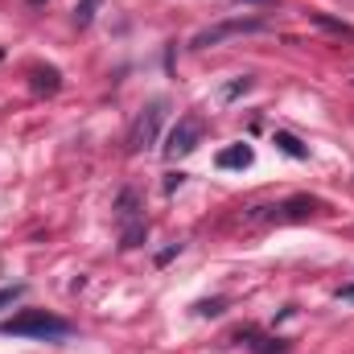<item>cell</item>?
<instances>
[{"instance_id":"1","label":"cell","mask_w":354,"mask_h":354,"mask_svg":"<svg viewBox=\"0 0 354 354\" xmlns=\"http://www.w3.org/2000/svg\"><path fill=\"white\" fill-rule=\"evenodd\" d=\"M0 334H12V338H66L71 334V322L46 313V309H21L17 317H8L0 326Z\"/></svg>"},{"instance_id":"2","label":"cell","mask_w":354,"mask_h":354,"mask_svg":"<svg viewBox=\"0 0 354 354\" xmlns=\"http://www.w3.org/2000/svg\"><path fill=\"white\" fill-rule=\"evenodd\" d=\"M268 25L260 17H231V21H218V25H206L189 37V50H210V46H223L227 37H243V33H264Z\"/></svg>"},{"instance_id":"3","label":"cell","mask_w":354,"mask_h":354,"mask_svg":"<svg viewBox=\"0 0 354 354\" xmlns=\"http://www.w3.org/2000/svg\"><path fill=\"white\" fill-rule=\"evenodd\" d=\"M161 120H165V103L153 99L128 128V153H149L157 145V132H161Z\"/></svg>"},{"instance_id":"4","label":"cell","mask_w":354,"mask_h":354,"mask_svg":"<svg viewBox=\"0 0 354 354\" xmlns=\"http://www.w3.org/2000/svg\"><path fill=\"white\" fill-rule=\"evenodd\" d=\"M202 132H206L202 115H181V120L174 124V132H169V140H165V157H169V161L189 157V153L202 145Z\"/></svg>"},{"instance_id":"5","label":"cell","mask_w":354,"mask_h":354,"mask_svg":"<svg viewBox=\"0 0 354 354\" xmlns=\"http://www.w3.org/2000/svg\"><path fill=\"white\" fill-rule=\"evenodd\" d=\"M252 161H256L252 145H231V149H223V153L214 157V165H218V169H248Z\"/></svg>"},{"instance_id":"6","label":"cell","mask_w":354,"mask_h":354,"mask_svg":"<svg viewBox=\"0 0 354 354\" xmlns=\"http://www.w3.org/2000/svg\"><path fill=\"white\" fill-rule=\"evenodd\" d=\"M115 218H120V227L145 218V214H140V194H136V189H120V198H115Z\"/></svg>"},{"instance_id":"7","label":"cell","mask_w":354,"mask_h":354,"mask_svg":"<svg viewBox=\"0 0 354 354\" xmlns=\"http://www.w3.org/2000/svg\"><path fill=\"white\" fill-rule=\"evenodd\" d=\"M272 145H276L284 157H292V161H309V145H305V140H297V136H292V132H284V128H280V132H272Z\"/></svg>"},{"instance_id":"8","label":"cell","mask_w":354,"mask_h":354,"mask_svg":"<svg viewBox=\"0 0 354 354\" xmlns=\"http://www.w3.org/2000/svg\"><path fill=\"white\" fill-rule=\"evenodd\" d=\"M309 21H313L317 29L334 33V37H346V41H354V25H351V21H338V17H330V12H309Z\"/></svg>"},{"instance_id":"9","label":"cell","mask_w":354,"mask_h":354,"mask_svg":"<svg viewBox=\"0 0 354 354\" xmlns=\"http://www.w3.org/2000/svg\"><path fill=\"white\" fill-rule=\"evenodd\" d=\"M29 87L37 91V95H54V91L62 87V75H58L54 66H46V71H33V75H29Z\"/></svg>"},{"instance_id":"10","label":"cell","mask_w":354,"mask_h":354,"mask_svg":"<svg viewBox=\"0 0 354 354\" xmlns=\"http://www.w3.org/2000/svg\"><path fill=\"white\" fill-rule=\"evenodd\" d=\"M145 239H149V223H145V218H140V223H128V227L120 231V248H124V252L140 248Z\"/></svg>"},{"instance_id":"11","label":"cell","mask_w":354,"mask_h":354,"mask_svg":"<svg viewBox=\"0 0 354 354\" xmlns=\"http://www.w3.org/2000/svg\"><path fill=\"white\" fill-rule=\"evenodd\" d=\"M292 346L284 338H272V334H256L252 338V354H288Z\"/></svg>"},{"instance_id":"12","label":"cell","mask_w":354,"mask_h":354,"mask_svg":"<svg viewBox=\"0 0 354 354\" xmlns=\"http://www.w3.org/2000/svg\"><path fill=\"white\" fill-rule=\"evenodd\" d=\"M99 4H103V0H79V4H75V25H79V29H87L91 21H95V8H99Z\"/></svg>"},{"instance_id":"13","label":"cell","mask_w":354,"mask_h":354,"mask_svg":"<svg viewBox=\"0 0 354 354\" xmlns=\"http://www.w3.org/2000/svg\"><path fill=\"white\" fill-rule=\"evenodd\" d=\"M252 83H256L252 75H239V79H235L231 87H223V103H231V99H239V95H248V91H252Z\"/></svg>"},{"instance_id":"14","label":"cell","mask_w":354,"mask_h":354,"mask_svg":"<svg viewBox=\"0 0 354 354\" xmlns=\"http://www.w3.org/2000/svg\"><path fill=\"white\" fill-rule=\"evenodd\" d=\"M194 309H198V313H202V317H218V313H223V309H227V301H223V297H214V301H198V305H194Z\"/></svg>"},{"instance_id":"15","label":"cell","mask_w":354,"mask_h":354,"mask_svg":"<svg viewBox=\"0 0 354 354\" xmlns=\"http://www.w3.org/2000/svg\"><path fill=\"white\" fill-rule=\"evenodd\" d=\"M21 292H25V284H8V288H0V309H4V305H12Z\"/></svg>"},{"instance_id":"16","label":"cell","mask_w":354,"mask_h":354,"mask_svg":"<svg viewBox=\"0 0 354 354\" xmlns=\"http://www.w3.org/2000/svg\"><path fill=\"white\" fill-rule=\"evenodd\" d=\"M181 181H185V174H165V194H174Z\"/></svg>"},{"instance_id":"17","label":"cell","mask_w":354,"mask_h":354,"mask_svg":"<svg viewBox=\"0 0 354 354\" xmlns=\"http://www.w3.org/2000/svg\"><path fill=\"white\" fill-rule=\"evenodd\" d=\"M354 301V284H346V288H338V305H351Z\"/></svg>"},{"instance_id":"18","label":"cell","mask_w":354,"mask_h":354,"mask_svg":"<svg viewBox=\"0 0 354 354\" xmlns=\"http://www.w3.org/2000/svg\"><path fill=\"white\" fill-rule=\"evenodd\" d=\"M177 252H181V243H174V248H169V252H161V256H157V264H169V260H174Z\"/></svg>"},{"instance_id":"19","label":"cell","mask_w":354,"mask_h":354,"mask_svg":"<svg viewBox=\"0 0 354 354\" xmlns=\"http://www.w3.org/2000/svg\"><path fill=\"white\" fill-rule=\"evenodd\" d=\"M260 4H268V0H260Z\"/></svg>"}]
</instances>
